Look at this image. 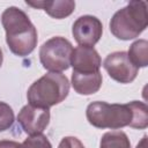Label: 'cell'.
Masks as SVG:
<instances>
[{"label": "cell", "mask_w": 148, "mask_h": 148, "mask_svg": "<svg viewBox=\"0 0 148 148\" xmlns=\"http://www.w3.org/2000/svg\"><path fill=\"white\" fill-rule=\"evenodd\" d=\"M86 117L90 125L102 130H119L125 126L145 130L148 126V108L140 101L126 104H109L96 101L87 106Z\"/></svg>", "instance_id": "1"}, {"label": "cell", "mask_w": 148, "mask_h": 148, "mask_svg": "<svg viewBox=\"0 0 148 148\" xmlns=\"http://www.w3.org/2000/svg\"><path fill=\"white\" fill-rule=\"evenodd\" d=\"M9 50L18 57L29 56L37 46V30L29 16L18 7L10 6L1 14Z\"/></svg>", "instance_id": "2"}, {"label": "cell", "mask_w": 148, "mask_h": 148, "mask_svg": "<svg viewBox=\"0 0 148 148\" xmlns=\"http://www.w3.org/2000/svg\"><path fill=\"white\" fill-rule=\"evenodd\" d=\"M69 92V81L65 74L47 73L36 80L28 89L27 98L30 105L49 109L61 103Z\"/></svg>", "instance_id": "3"}, {"label": "cell", "mask_w": 148, "mask_h": 148, "mask_svg": "<svg viewBox=\"0 0 148 148\" xmlns=\"http://www.w3.org/2000/svg\"><path fill=\"white\" fill-rule=\"evenodd\" d=\"M147 24V3L131 1L113 14L110 21V31L118 39L130 40L139 37L146 30Z\"/></svg>", "instance_id": "4"}, {"label": "cell", "mask_w": 148, "mask_h": 148, "mask_svg": "<svg viewBox=\"0 0 148 148\" xmlns=\"http://www.w3.org/2000/svg\"><path fill=\"white\" fill-rule=\"evenodd\" d=\"M73 50V45L68 39L61 36H54L40 46V64L52 73H61L69 68Z\"/></svg>", "instance_id": "5"}, {"label": "cell", "mask_w": 148, "mask_h": 148, "mask_svg": "<svg viewBox=\"0 0 148 148\" xmlns=\"http://www.w3.org/2000/svg\"><path fill=\"white\" fill-rule=\"evenodd\" d=\"M103 67L109 76L119 83L133 82L139 73V68L131 62L125 51H117L108 54L103 61Z\"/></svg>", "instance_id": "6"}, {"label": "cell", "mask_w": 148, "mask_h": 148, "mask_svg": "<svg viewBox=\"0 0 148 148\" xmlns=\"http://www.w3.org/2000/svg\"><path fill=\"white\" fill-rule=\"evenodd\" d=\"M72 34L79 45L94 47L102 37L103 24L96 16L83 15L77 17L73 23Z\"/></svg>", "instance_id": "7"}, {"label": "cell", "mask_w": 148, "mask_h": 148, "mask_svg": "<svg viewBox=\"0 0 148 148\" xmlns=\"http://www.w3.org/2000/svg\"><path fill=\"white\" fill-rule=\"evenodd\" d=\"M17 123L29 135L42 134L50 123V110L27 104L20 110Z\"/></svg>", "instance_id": "8"}, {"label": "cell", "mask_w": 148, "mask_h": 148, "mask_svg": "<svg viewBox=\"0 0 148 148\" xmlns=\"http://www.w3.org/2000/svg\"><path fill=\"white\" fill-rule=\"evenodd\" d=\"M71 66H73V72L76 73H96L99 72L102 60L98 52L94 47L79 45L73 50Z\"/></svg>", "instance_id": "9"}, {"label": "cell", "mask_w": 148, "mask_h": 148, "mask_svg": "<svg viewBox=\"0 0 148 148\" xmlns=\"http://www.w3.org/2000/svg\"><path fill=\"white\" fill-rule=\"evenodd\" d=\"M28 6L44 9L53 18H65L69 16L75 9V1L72 0H40L25 1Z\"/></svg>", "instance_id": "10"}, {"label": "cell", "mask_w": 148, "mask_h": 148, "mask_svg": "<svg viewBox=\"0 0 148 148\" xmlns=\"http://www.w3.org/2000/svg\"><path fill=\"white\" fill-rule=\"evenodd\" d=\"M102 74L101 72L96 73H72V86L74 90L80 95H91L99 90L102 86Z\"/></svg>", "instance_id": "11"}, {"label": "cell", "mask_w": 148, "mask_h": 148, "mask_svg": "<svg viewBox=\"0 0 148 148\" xmlns=\"http://www.w3.org/2000/svg\"><path fill=\"white\" fill-rule=\"evenodd\" d=\"M127 56L135 67H146L148 65V42L146 39H138L133 42Z\"/></svg>", "instance_id": "12"}, {"label": "cell", "mask_w": 148, "mask_h": 148, "mask_svg": "<svg viewBox=\"0 0 148 148\" xmlns=\"http://www.w3.org/2000/svg\"><path fill=\"white\" fill-rule=\"evenodd\" d=\"M99 148H131V142L126 133L121 131H112L103 134Z\"/></svg>", "instance_id": "13"}, {"label": "cell", "mask_w": 148, "mask_h": 148, "mask_svg": "<svg viewBox=\"0 0 148 148\" xmlns=\"http://www.w3.org/2000/svg\"><path fill=\"white\" fill-rule=\"evenodd\" d=\"M17 148H52V145L45 135L36 134L28 136Z\"/></svg>", "instance_id": "14"}, {"label": "cell", "mask_w": 148, "mask_h": 148, "mask_svg": "<svg viewBox=\"0 0 148 148\" xmlns=\"http://www.w3.org/2000/svg\"><path fill=\"white\" fill-rule=\"evenodd\" d=\"M14 111L5 102H0V132H3L13 126L14 123Z\"/></svg>", "instance_id": "15"}, {"label": "cell", "mask_w": 148, "mask_h": 148, "mask_svg": "<svg viewBox=\"0 0 148 148\" xmlns=\"http://www.w3.org/2000/svg\"><path fill=\"white\" fill-rule=\"evenodd\" d=\"M58 148H86L83 143L75 136H65L61 139Z\"/></svg>", "instance_id": "16"}, {"label": "cell", "mask_w": 148, "mask_h": 148, "mask_svg": "<svg viewBox=\"0 0 148 148\" xmlns=\"http://www.w3.org/2000/svg\"><path fill=\"white\" fill-rule=\"evenodd\" d=\"M20 143L12 140H0V148H17Z\"/></svg>", "instance_id": "17"}, {"label": "cell", "mask_w": 148, "mask_h": 148, "mask_svg": "<svg viewBox=\"0 0 148 148\" xmlns=\"http://www.w3.org/2000/svg\"><path fill=\"white\" fill-rule=\"evenodd\" d=\"M146 143H147V136L145 135L142 139H141V141L136 145V148H146L147 146H146Z\"/></svg>", "instance_id": "18"}, {"label": "cell", "mask_w": 148, "mask_h": 148, "mask_svg": "<svg viewBox=\"0 0 148 148\" xmlns=\"http://www.w3.org/2000/svg\"><path fill=\"white\" fill-rule=\"evenodd\" d=\"M2 61H3V53H2V50L0 49V67L2 65Z\"/></svg>", "instance_id": "19"}]
</instances>
